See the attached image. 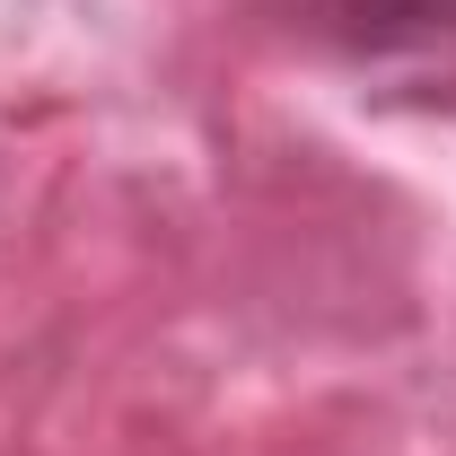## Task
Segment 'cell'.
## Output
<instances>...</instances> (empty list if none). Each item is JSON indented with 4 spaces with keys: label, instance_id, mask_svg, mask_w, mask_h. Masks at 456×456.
Instances as JSON below:
<instances>
[{
    "label": "cell",
    "instance_id": "obj_1",
    "mask_svg": "<svg viewBox=\"0 0 456 456\" xmlns=\"http://www.w3.org/2000/svg\"><path fill=\"white\" fill-rule=\"evenodd\" d=\"M342 45L360 53H421L456 36V0H316Z\"/></svg>",
    "mask_w": 456,
    "mask_h": 456
}]
</instances>
